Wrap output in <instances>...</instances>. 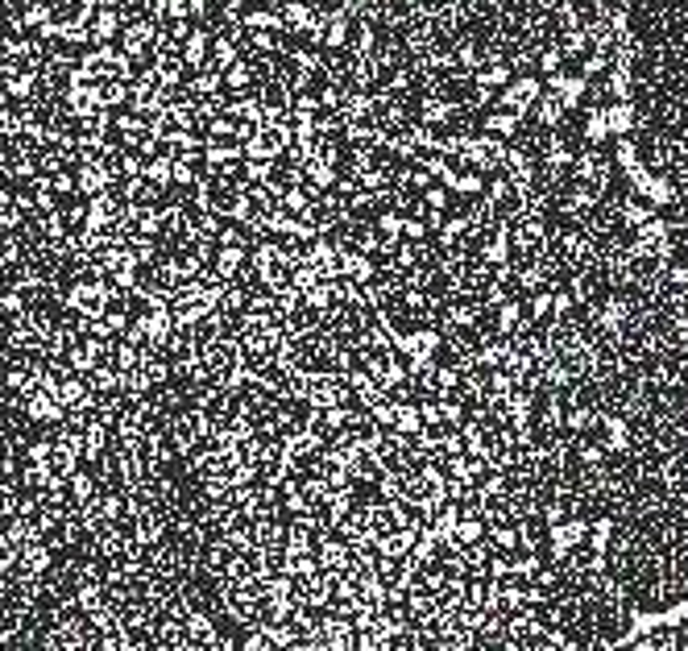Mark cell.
<instances>
[{
	"mask_svg": "<svg viewBox=\"0 0 688 651\" xmlns=\"http://www.w3.org/2000/svg\"><path fill=\"white\" fill-rule=\"evenodd\" d=\"M25 415L37 419V423H59V419H63V403H59L50 390H33L30 386V394H25Z\"/></svg>",
	"mask_w": 688,
	"mask_h": 651,
	"instance_id": "1",
	"label": "cell"
},
{
	"mask_svg": "<svg viewBox=\"0 0 688 651\" xmlns=\"http://www.w3.org/2000/svg\"><path fill=\"white\" fill-rule=\"evenodd\" d=\"M439 348V336L436 332H410V336H403L398 341V353L403 357H410V370H419V365H427V357Z\"/></svg>",
	"mask_w": 688,
	"mask_h": 651,
	"instance_id": "2",
	"label": "cell"
},
{
	"mask_svg": "<svg viewBox=\"0 0 688 651\" xmlns=\"http://www.w3.org/2000/svg\"><path fill=\"white\" fill-rule=\"evenodd\" d=\"M66 486H71V498H75V506H88V502L95 498L92 473H79V469H71V473H66Z\"/></svg>",
	"mask_w": 688,
	"mask_h": 651,
	"instance_id": "3",
	"label": "cell"
},
{
	"mask_svg": "<svg viewBox=\"0 0 688 651\" xmlns=\"http://www.w3.org/2000/svg\"><path fill=\"white\" fill-rule=\"evenodd\" d=\"M340 270L348 274V278H357V282H365V278H374V266L361 257V253H344L340 257Z\"/></svg>",
	"mask_w": 688,
	"mask_h": 651,
	"instance_id": "4",
	"label": "cell"
},
{
	"mask_svg": "<svg viewBox=\"0 0 688 651\" xmlns=\"http://www.w3.org/2000/svg\"><path fill=\"white\" fill-rule=\"evenodd\" d=\"M377 228H381V233H386L390 241H394V237H403V220L394 216V212H386V216L377 220Z\"/></svg>",
	"mask_w": 688,
	"mask_h": 651,
	"instance_id": "5",
	"label": "cell"
},
{
	"mask_svg": "<svg viewBox=\"0 0 688 651\" xmlns=\"http://www.w3.org/2000/svg\"><path fill=\"white\" fill-rule=\"evenodd\" d=\"M4 361H8V353H4V348H0V365H4Z\"/></svg>",
	"mask_w": 688,
	"mask_h": 651,
	"instance_id": "6",
	"label": "cell"
}]
</instances>
